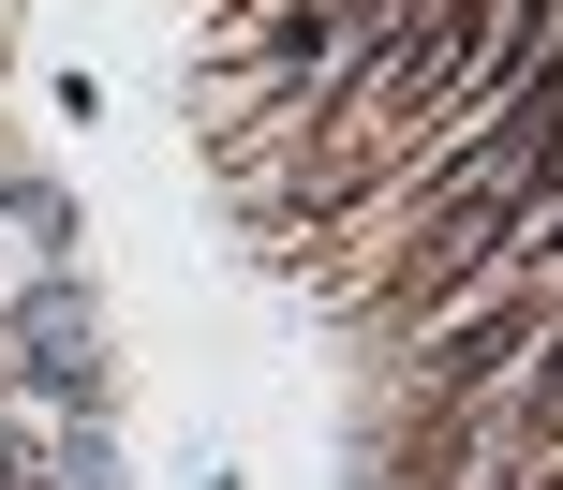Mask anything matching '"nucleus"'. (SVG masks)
I'll list each match as a JSON object with an SVG mask.
<instances>
[{"mask_svg": "<svg viewBox=\"0 0 563 490\" xmlns=\"http://www.w3.org/2000/svg\"><path fill=\"white\" fill-rule=\"evenodd\" d=\"M0 372L30 386V416H104V327H89L75 283L0 297Z\"/></svg>", "mask_w": 563, "mask_h": 490, "instance_id": "1", "label": "nucleus"}]
</instances>
